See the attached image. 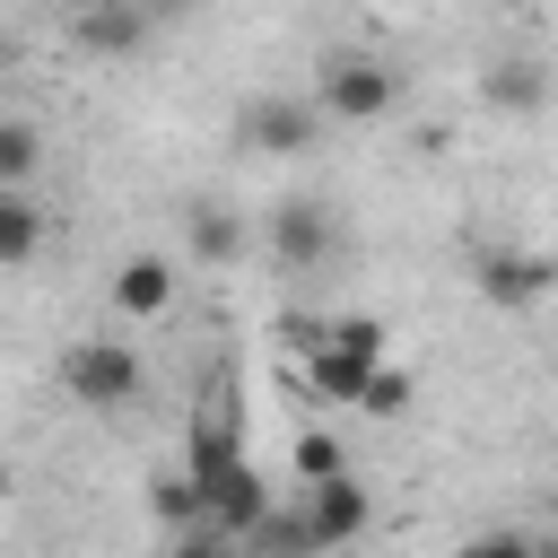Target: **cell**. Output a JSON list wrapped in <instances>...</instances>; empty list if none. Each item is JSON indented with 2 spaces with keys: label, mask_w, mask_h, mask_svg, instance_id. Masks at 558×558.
I'll return each instance as SVG.
<instances>
[{
  "label": "cell",
  "mask_w": 558,
  "mask_h": 558,
  "mask_svg": "<svg viewBox=\"0 0 558 558\" xmlns=\"http://www.w3.org/2000/svg\"><path fill=\"white\" fill-rule=\"evenodd\" d=\"M375 366H392V340H384L375 314H340V323L305 331V384H314V401L357 410V392L375 384Z\"/></svg>",
  "instance_id": "1"
},
{
  "label": "cell",
  "mask_w": 558,
  "mask_h": 558,
  "mask_svg": "<svg viewBox=\"0 0 558 558\" xmlns=\"http://www.w3.org/2000/svg\"><path fill=\"white\" fill-rule=\"evenodd\" d=\"M61 392L78 401V410H131L140 392H148V366H140V349L131 340H70L61 349Z\"/></svg>",
  "instance_id": "2"
},
{
  "label": "cell",
  "mask_w": 558,
  "mask_h": 558,
  "mask_svg": "<svg viewBox=\"0 0 558 558\" xmlns=\"http://www.w3.org/2000/svg\"><path fill=\"white\" fill-rule=\"evenodd\" d=\"M314 105H323V122H384V113L401 105V78H392L375 52H323Z\"/></svg>",
  "instance_id": "3"
},
{
  "label": "cell",
  "mask_w": 558,
  "mask_h": 558,
  "mask_svg": "<svg viewBox=\"0 0 558 558\" xmlns=\"http://www.w3.org/2000/svg\"><path fill=\"white\" fill-rule=\"evenodd\" d=\"M323 105L314 96H253L244 113H235V140L253 148V157H305V148H323Z\"/></svg>",
  "instance_id": "4"
},
{
  "label": "cell",
  "mask_w": 558,
  "mask_h": 558,
  "mask_svg": "<svg viewBox=\"0 0 558 558\" xmlns=\"http://www.w3.org/2000/svg\"><path fill=\"white\" fill-rule=\"evenodd\" d=\"M296 514H305V532H314V558H323V549H349V541L366 532L375 497L357 488V471H340V480H323V488H296Z\"/></svg>",
  "instance_id": "5"
},
{
  "label": "cell",
  "mask_w": 558,
  "mask_h": 558,
  "mask_svg": "<svg viewBox=\"0 0 558 558\" xmlns=\"http://www.w3.org/2000/svg\"><path fill=\"white\" fill-rule=\"evenodd\" d=\"M549 288H558V262H549V253H514V244H488V253H480V296H488V305L523 314V305H541Z\"/></svg>",
  "instance_id": "6"
},
{
  "label": "cell",
  "mask_w": 558,
  "mask_h": 558,
  "mask_svg": "<svg viewBox=\"0 0 558 558\" xmlns=\"http://www.w3.org/2000/svg\"><path fill=\"white\" fill-rule=\"evenodd\" d=\"M549 96H558V70H549V61H532V52H506V61H488V70H480V105H488V113L532 122Z\"/></svg>",
  "instance_id": "7"
},
{
  "label": "cell",
  "mask_w": 558,
  "mask_h": 558,
  "mask_svg": "<svg viewBox=\"0 0 558 558\" xmlns=\"http://www.w3.org/2000/svg\"><path fill=\"white\" fill-rule=\"evenodd\" d=\"M331 244H340V227H331L323 201H279V209H270V253H279V270H314V262H331Z\"/></svg>",
  "instance_id": "8"
},
{
  "label": "cell",
  "mask_w": 558,
  "mask_h": 558,
  "mask_svg": "<svg viewBox=\"0 0 558 558\" xmlns=\"http://www.w3.org/2000/svg\"><path fill=\"white\" fill-rule=\"evenodd\" d=\"M174 305V262L166 253H131L122 270H113V314L122 323H157Z\"/></svg>",
  "instance_id": "9"
},
{
  "label": "cell",
  "mask_w": 558,
  "mask_h": 558,
  "mask_svg": "<svg viewBox=\"0 0 558 558\" xmlns=\"http://www.w3.org/2000/svg\"><path fill=\"white\" fill-rule=\"evenodd\" d=\"M183 244H192V262L227 270V262H244V218H235L227 201H192V209H183Z\"/></svg>",
  "instance_id": "10"
},
{
  "label": "cell",
  "mask_w": 558,
  "mask_h": 558,
  "mask_svg": "<svg viewBox=\"0 0 558 558\" xmlns=\"http://www.w3.org/2000/svg\"><path fill=\"white\" fill-rule=\"evenodd\" d=\"M78 44H87V52H140V44H148V9H140V0H105V9L78 17Z\"/></svg>",
  "instance_id": "11"
},
{
  "label": "cell",
  "mask_w": 558,
  "mask_h": 558,
  "mask_svg": "<svg viewBox=\"0 0 558 558\" xmlns=\"http://www.w3.org/2000/svg\"><path fill=\"white\" fill-rule=\"evenodd\" d=\"M35 253H44V209L26 192H0V270H17Z\"/></svg>",
  "instance_id": "12"
},
{
  "label": "cell",
  "mask_w": 558,
  "mask_h": 558,
  "mask_svg": "<svg viewBox=\"0 0 558 558\" xmlns=\"http://www.w3.org/2000/svg\"><path fill=\"white\" fill-rule=\"evenodd\" d=\"M340 471H349L340 436H331V427H305V436H296V488H323V480H340Z\"/></svg>",
  "instance_id": "13"
},
{
  "label": "cell",
  "mask_w": 558,
  "mask_h": 558,
  "mask_svg": "<svg viewBox=\"0 0 558 558\" xmlns=\"http://www.w3.org/2000/svg\"><path fill=\"white\" fill-rule=\"evenodd\" d=\"M44 166V140L35 122H0V192H26V174Z\"/></svg>",
  "instance_id": "14"
},
{
  "label": "cell",
  "mask_w": 558,
  "mask_h": 558,
  "mask_svg": "<svg viewBox=\"0 0 558 558\" xmlns=\"http://www.w3.org/2000/svg\"><path fill=\"white\" fill-rule=\"evenodd\" d=\"M410 401H418V384H410L401 366H375V384L357 392V418H401Z\"/></svg>",
  "instance_id": "15"
},
{
  "label": "cell",
  "mask_w": 558,
  "mask_h": 558,
  "mask_svg": "<svg viewBox=\"0 0 558 558\" xmlns=\"http://www.w3.org/2000/svg\"><path fill=\"white\" fill-rule=\"evenodd\" d=\"M462 558H541V541H523V532H480V541H462Z\"/></svg>",
  "instance_id": "16"
},
{
  "label": "cell",
  "mask_w": 558,
  "mask_h": 558,
  "mask_svg": "<svg viewBox=\"0 0 558 558\" xmlns=\"http://www.w3.org/2000/svg\"><path fill=\"white\" fill-rule=\"evenodd\" d=\"M174 558H227V549H218V532H201V541H183Z\"/></svg>",
  "instance_id": "17"
},
{
  "label": "cell",
  "mask_w": 558,
  "mask_h": 558,
  "mask_svg": "<svg viewBox=\"0 0 558 558\" xmlns=\"http://www.w3.org/2000/svg\"><path fill=\"white\" fill-rule=\"evenodd\" d=\"M9 61H17V35H9V26H0V70H9Z\"/></svg>",
  "instance_id": "18"
},
{
  "label": "cell",
  "mask_w": 558,
  "mask_h": 558,
  "mask_svg": "<svg viewBox=\"0 0 558 558\" xmlns=\"http://www.w3.org/2000/svg\"><path fill=\"white\" fill-rule=\"evenodd\" d=\"M9 488H17V471H9V453H0V497H9Z\"/></svg>",
  "instance_id": "19"
},
{
  "label": "cell",
  "mask_w": 558,
  "mask_h": 558,
  "mask_svg": "<svg viewBox=\"0 0 558 558\" xmlns=\"http://www.w3.org/2000/svg\"><path fill=\"white\" fill-rule=\"evenodd\" d=\"M87 9H105V0H70V17H87Z\"/></svg>",
  "instance_id": "20"
},
{
  "label": "cell",
  "mask_w": 558,
  "mask_h": 558,
  "mask_svg": "<svg viewBox=\"0 0 558 558\" xmlns=\"http://www.w3.org/2000/svg\"><path fill=\"white\" fill-rule=\"evenodd\" d=\"M541 558H558V532H549V541H541Z\"/></svg>",
  "instance_id": "21"
}]
</instances>
